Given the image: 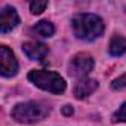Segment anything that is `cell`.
I'll list each match as a JSON object with an SVG mask.
<instances>
[{
	"mask_svg": "<svg viewBox=\"0 0 126 126\" xmlns=\"http://www.w3.org/2000/svg\"><path fill=\"white\" fill-rule=\"evenodd\" d=\"M73 33L77 39L92 42L104 33V22L94 14H77L71 19Z\"/></svg>",
	"mask_w": 126,
	"mask_h": 126,
	"instance_id": "6da1fadb",
	"label": "cell"
},
{
	"mask_svg": "<svg viewBox=\"0 0 126 126\" xmlns=\"http://www.w3.org/2000/svg\"><path fill=\"white\" fill-rule=\"evenodd\" d=\"M28 79L37 88L47 91V92H52V94H62L65 91V80L55 71L33 70L28 73Z\"/></svg>",
	"mask_w": 126,
	"mask_h": 126,
	"instance_id": "3957f363",
	"label": "cell"
},
{
	"mask_svg": "<svg viewBox=\"0 0 126 126\" xmlns=\"http://www.w3.org/2000/svg\"><path fill=\"white\" fill-rule=\"evenodd\" d=\"M98 88V82L94 79H82L76 83L74 86V96L77 99H83L88 98L89 95H92Z\"/></svg>",
	"mask_w": 126,
	"mask_h": 126,
	"instance_id": "ba28073f",
	"label": "cell"
},
{
	"mask_svg": "<svg viewBox=\"0 0 126 126\" xmlns=\"http://www.w3.org/2000/svg\"><path fill=\"white\" fill-rule=\"evenodd\" d=\"M62 113H64L65 116H71V114H73V108H71L70 105H65L64 108H62Z\"/></svg>",
	"mask_w": 126,
	"mask_h": 126,
	"instance_id": "5bb4252c",
	"label": "cell"
},
{
	"mask_svg": "<svg viewBox=\"0 0 126 126\" xmlns=\"http://www.w3.org/2000/svg\"><path fill=\"white\" fill-rule=\"evenodd\" d=\"M46 6H47V2H39V0H36V2L30 3V11H31V14L39 15L46 9Z\"/></svg>",
	"mask_w": 126,
	"mask_h": 126,
	"instance_id": "8fae6325",
	"label": "cell"
},
{
	"mask_svg": "<svg viewBox=\"0 0 126 126\" xmlns=\"http://www.w3.org/2000/svg\"><path fill=\"white\" fill-rule=\"evenodd\" d=\"M34 30L42 37H50L55 33V28H53V25L49 21H40V22H37L36 27H34Z\"/></svg>",
	"mask_w": 126,
	"mask_h": 126,
	"instance_id": "30bf717a",
	"label": "cell"
},
{
	"mask_svg": "<svg viewBox=\"0 0 126 126\" xmlns=\"http://www.w3.org/2000/svg\"><path fill=\"white\" fill-rule=\"evenodd\" d=\"M22 50L33 61H42L49 52L47 46L43 45V43H39V42H27V43H24Z\"/></svg>",
	"mask_w": 126,
	"mask_h": 126,
	"instance_id": "52a82bcc",
	"label": "cell"
},
{
	"mask_svg": "<svg viewBox=\"0 0 126 126\" xmlns=\"http://www.w3.org/2000/svg\"><path fill=\"white\" fill-rule=\"evenodd\" d=\"M19 22V16L12 6H5L0 11V31L3 34L14 30Z\"/></svg>",
	"mask_w": 126,
	"mask_h": 126,
	"instance_id": "8992f818",
	"label": "cell"
},
{
	"mask_svg": "<svg viewBox=\"0 0 126 126\" xmlns=\"http://www.w3.org/2000/svg\"><path fill=\"white\" fill-rule=\"evenodd\" d=\"M94 68V58L89 53H77L73 56L70 65H68V71L71 76L74 77H80L85 79Z\"/></svg>",
	"mask_w": 126,
	"mask_h": 126,
	"instance_id": "277c9868",
	"label": "cell"
},
{
	"mask_svg": "<svg viewBox=\"0 0 126 126\" xmlns=\"http://www.w3.org/2000/svg\"><path fill=\"white\" fill-rule=\"evenodd\" d=\"M111 86H113V89H123V88H126V74L114 79Z\"/></svg>",
	"mask_w": 126,
	"mask_h": 126,
	"instance_id": "4fadbf2b",
	"label": "cell"
},
{
	"mask_svg": "<svg viewBox=\"0 0 126 126\" xmlns=\"http://www.w3.org/2000/svg\"><path fill=\"white\" fill-rule=\"evenodd\" d=\"M49 113H50V107L46 102L28 101V102L16 104L12 110V117L19 123L33 125V123L42 122Z\"/></svg>",
	"mask_w": 126,
	"mask_h": 126,
	"instance_id": "7a4b0ae2",
	"label": "cell"
},
{
	"mask_svg": "<svg viewBox=\"0 0 126 126\" xmlns=\"http://www.w3.org/2000/svg\"><path fill=\"white\" fill-rule=\"evenodd\" d=\"M18 71V61L12 50L6 46H0V73L5 77H12Z\"/></svg>",
	"mask_w": 126,
	"mask_h": 126,
	"instance_id": "5b68a950",
	"label": "cell"
},
{
	"mask_svg": "<svg viewBox=\"0 0 126 126\" xmlns=\"http://www.w3.org/2000/svg\"><path fill=\"white\" fill-rule=\"evenodd\" d=\"M111 120H113V123H117V122H126V102L122 104V107L113 114Z\"/></svg>",
	"mask_w": 126,
	"mask_h": 126,
	"instance_id": "7c38bea8",
	"label": "cell"
},
{
	"mask_svg": "<svg viewBox=\"0 0 126 126\" xmlns=\"http://www.w3.org/2000/svg\"><path fill=\"white\" fill-rule=\"evenodd\" d=\"M108 52L113 56H120L126 52V39L123 36H114L108 45Z\"/></svg>",
	"mask_w": 126,
	"mask_h": 126,
	"instance_id": "9c48e42d",
	"label": "cell"
}]
</instances>
